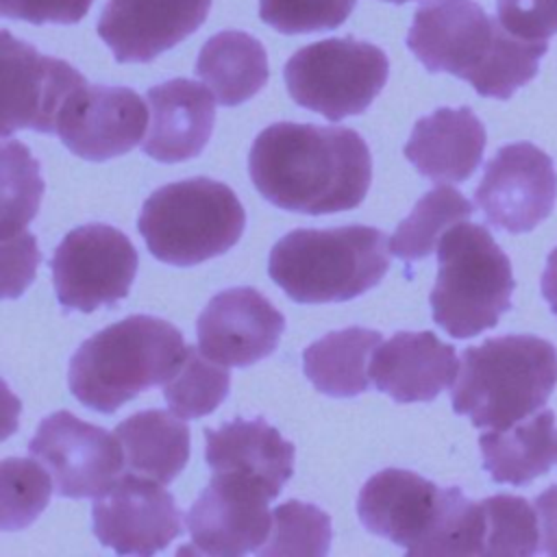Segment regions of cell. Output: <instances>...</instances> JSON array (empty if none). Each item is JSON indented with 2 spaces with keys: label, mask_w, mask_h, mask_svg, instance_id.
<instances>
[{
  "label": "cell",
  "mask_w": 557,
  "mask_h": 557,
  "mask_svg": "<svg viewBox=\"0 0 557 557\" xmlns=\"http://www.w3.org/2000/svg\"><path fill=\"white\" fill-rule=\"evenodd\" d=\"M248 172L259 194L278 209L322 215L361 205L372 159L352 128L278 122L257 135Z\"/></svg>",
  "instance_id": "1"
},
{
  "label": "cell",
  "mask_w": 557,
  "mask_h": 557,
  "mask_svg": "<svg viewBox=\"0 0 557 557\" xmlns=\"http://www.w3.org/2000/svg\"><path fill=\"white\" fill-rule=\"evenodd\" d=\"M407 46L429 72H448L498 100L527 85L548 50L546 41L509 35L474 0H426L413 15Z\"/></svg>",
  "instance_id": "2"
},
{
  "label": "cell",
  "mask_w": 557,
  "mask_h": 557,
  "mask_svg": "<svg viewBox=\"0 0 557 557\" xmlns=\"http://www.w3.org/2000/svg\"><path fill=\"white\" fill-rule=\"evenodd\" d=\"M363 527L409 555H474L476 500L459 487L387 468L366 481L357 498Z\"/></svg>",
  "instance_id": "3"
},
{
  "label": "cell",
  "mask_w": 557,
  "mask_h": 557,
  "mask_svg": "<svg viewBox=\"0 0 557 557\" xmlns=\"http://www.w3.org/2000/svg\"><path fill=\"white\" fill-rule=\"evenodd\" d=\"M181 331L152 315H128L89 339L70 359V392L85 407L113 413L137 394L163 385L185 352Z\"/></svg>",
  "instance_id": "4"
},
{
  "label": "cell",
  "mask_w": 557,
  "mask_h": 557,
  "mask_svg": "<svg viewBox=\"0 0 557 557\" xmlns=\"http://www.w3.org/2000/svg\"><path fill=\"white\" fill-rule=\"evenodd\" d=\"M557 385V348L537 335H500L461 352L453 409L479 429H509L537 411Z\"/></svg>",
  "instance_id": "5"
},
{
  "label": "cell",
  "mask_w": 557,
  "mask_h": 557,
  "mask_svg": "<svg viewBox=\"0 0 557 557\" xmlns=\"http://www.w3.org/2000/svg\"><path fill=\"white\" fill-rule=\"evenodd\" d=\"M387 252L389 237L374 226L296 228L272 246L268 274L296 302H344L381 283Z\"/></svg>",
  "instance_id": "6"
},
{
  "label": "cell",
  "mask_w": 557,
  "mask_h": 557,
  "mask_svg": "<svg viewBox=\"0 0 557 557\" xmlns=\"http://www.w3.org/2000/svg\"><path fill=\"white\" fill-rule=\"evenodd\" d=\"M516 281L509 257L481 224L459 222L437 244L433 320L453 337H474L511 309Z\"/></svg>",
  "instance_id": "7"
},
{
  "label": "cell",
  "mask_w": 557,
  "mask_h": 557,
  "mask_svg": "<svg viewBox=\"0 0 557 557\" xmlns=\"http://www.w3.org/2000/svg\"><path fill=\"white\" fill-rule=\"evenodd\" d=\"M246 226L235 191L205 176L170 183L152 191L137 228L148 250L170 265H196L233 248Z\"/></svg>",
  "instance_id": "8"
},
{
  "label": "cell",
  "mask_w": 557,
  "mask_h": 557,
  "mask_svg": "<svg viewBox=\"0 0 557 557\" xmlns=\"http://www.w3.org/2000/svg\"><path fill=\"white\" fill-rule=\"evenodd\" d=\"M385 52L355 37L309 44L285 63V85L296 104L339 122L363 113L387 83Z\"/></svg>",
  "instance_id": "9"
},
{
  "label": "cell",
  "mask_w": 557,
  "mask_h": 557,
  "mask_svg": "<svg viewBox=\"0 0 557 557\" xmlns=\"http://www.w3.org/2000/svg\"><path fill=\"white\" fill-rule=\"evenodd\" d=\"M137 250L109 224H85L70 231L50 261L57 300L63 309L91 313L128 296L137 274Z\"/></svg>",
  "instance_id": "10"
},
{
  "label": "cell",
  "mask_w": 557,
  "mask_h": 557,
  "mask_svg": "<svg viewBox=\"0 0 557 557\" xmlns=\"http://www.w3.org/2000/svg\"><path fill=\"white\" fill-rule=\"evenodd\" d=\"M278 494L261 479L244 472H213L187 511L191 553L237 557L257 550L270 535L268 503Z\"/></svg>",
  "instance_id": "11"
},
{
  "label": "cell",
  "mask_w": 557,
  "mask_h": 557,
  "mask_svg": "<svg viewBox=\"0 0 557 557\" xmlns=\"http://www.w3.org/2000/svg\"><path fill=\"white\" fill-rule=\"evenodd\" d=\"M87 81L70 63L0 33V133H57L59 115Z\"/></svg>",
  "instance_id": "12"
},
{
  "label": "cell",
  "mask_w": 557,
  "mask_h": 557,
  "mask_svg": "<svg viewBox=\"0 0 557 557\" xmlns=\"http://www.w3.org/2000/svg\"><path fill=\"white\" fill-rule=\"evenodd\" d=\"M30 457L39 459L63 498L100 496L126 466L115 433L83 422L70 411H54L41 420L28 442Z\"/></svg>",
  "instance_id": "13"
},
{
  "label": "cell",
  "mask_w": 557,
  "mask_h": 557,
  "mask_svg": "<svg viewBox=\"0 0 557 557\" xmlns=\"http://www.w3.org/2000/svg\"><path fill=\"white\" fill-rule=\"evenodd\" d=\"M163 483L128 472L91 507L94 535L120 555H154L183 533V518Z\"/></svg>",
  "instance_id": "14"
},
{
  "label": "cell",
  "mask_w": 557,
  "mask_h": 557,
  "mask_svg": "<svg viewBox=\"0 0 557 557\" xmlns=\"http://www.w3.org/2000/svg\"><path fill=\"white\" fill-rule=\"evenodd\" d=\"M557 200L553 159L529 141L503 146L485 165L474 202L485 220L507 233H527L544 222Z\"/></svg>",
  "instance_id": "15"
},
{
  "label": "cell",
  "mask_w": 557,
  "mask_h": 557,
  "mask_svg": "<svg viewBox=\"0 0 557 557\" xmlns=\"http://www.w3.org/2000/svg\"><path fill=\"white\" fill-rule=\"evenodd\" d=\"M146 126L148 109L133 89L83 85L61 111L57 133L76 157L107 161L133 150Z\"/></svg>",
  "instance_id": "16"
},
{
  "label": "cell",
  "mask_w": 557,
  "mask_h": 557,
  "mask_svg": "<svg viewBox=\"0 0 557 557\" xmlns=\"http://www.w3.org/2000/svg\"><path fill=\"white\" fill-rule=\"evenodd\" d=\"M283 329V313L255 287L215 294L196 322L198 348L228 368H246L272 355Z\"/></svg>",
  "instance_id": "17"
},
{
  "label": "cell",
  "mask_w": 557,
  "mask_h": 557,
  "mask_svg": "<svg viewBox=\"0 0 557 557\" xmlns=\"http://www.w3.org/2000/svg\"><path fill=\"white\" fill-rule=\"evenodd\" d=\"M211 0H109L98 35L117 63H148L202 26Z\"/></svg>",
  "instance_id": "18"
},
{
  "label": "cell",
  "mask_w": 557,
  "mask_h": 557,
  "mask_svg": "<svg viewBox=\"0 0 557 557\" xmlns=\"http://www.w3.org/2000/svg\"><path fill=\"white\" fill-rule=\"evenodd\" d=\"M459 359L450 344L431 331H400L381 342L370 359V379L396 403H429L453 387Z\"/></svg>",
  "instance_id": "19"
},
{
  "label": "cell",
  "mask_w": 557,
  "mask_h": 557,
  "mask_svg": "<svg viewBox=\"0 0 557 557\" xmlns=\"http://www.w3.org/2000/svg\"><path fill=\"white\" fill-rule=\"evenodd\" d=\"M146 100L152 120L141 148L148 157L178 163L205 150L215 122V100L207 87L189 78H174L150 87Z\"/></svg>",
  "instance_id": "20"
},
{
  "label": "cell",
  "mask_w": 557,
  "mask_h": 557,
  "mask_svg": "<svg viewBox=\"0 0 557 557\" xmlns=\"http://www.w3.org/2000/svg\"><path fill=\"white\" fill-rule=\"evenodd\" d=\"M485 128L472 109H437L420 117L405 146V157L435 183H463L481 163Z\"/></svg>",
  "instance_id": "21"
},
{
  "label": "cell",
  "mask_w": 557,
  "mask_h": 557,
  "mask_svg": "<svg viewBox=\"0 0 557 557\" xmlns=\"http://www.w3.org/2000/svg\"><path fill=\"white\" fill-rule=\"evenodd\" d=\"M205 459L213 472H244L281 494L294 470V444L263 418H237L220 429H205Z\"/></svg>",
  "instance_id": "22"
},
{
  "label": "cell",
  "mask_w": 557,
  "mask_h": 557,
  "mask_svg": "<svg viewBox=\"0 0 557 557\" xmlns=\"http://www.w3.org/2000/svg\"><path fill=\"white\" fill-rule=\"evenodd\" d=\"M483 466L496 483L527 485L550 470L557 457L555 413L542 409L509 429H494L479 437Z\"/></svg>",
  "instance_id": "23"
},
{
  "label": "cell",
  "mask_w": 557,
  "mask_h": 557,
  "mask_svg": "<svg viewBox=\"0 0 557 557\" xmlns=\"http://www.w3.org/2000/svg\"><path fill=\"white\" fill-rule=\"evenodd\" d=\"M113 433L124 448L126 468L159 483L178 476L189 459V429L174 411H137Z\"/></svg>",
  "instance_id": "24"
},
{
  "label": "cell",
  "mask_w": 557,
  "mask_h": 557,
  "mask_svg": "<svg viewBox=\"0 0 557 557\" xmlns=\"http://www.w3.org/2000/svg\"><path fill=\"white\" fill-rule=\"evenodd\" d=\"M196 74L224 107H237L257 96L270 76L263 46L242 30L213 35L200 50Z\"/></svg>",
  "instance_id": "25"
},
{
  "label": "cell",
  "mask_w": 557,
  "mask_h": 557,
  "mask_svg": "<svg viewBox=\"0 0 557 557\" xmlns=\"http://www.w3.org/2000/svg\"><path fill=\"white\" fill-rule=\"evenodd\" d=\"M381 335L372 329L348 326L309 344L302 368L313 387L333 398H350L370 387V359Z\"/></svg>",
  "instance_id": "26"
},
{
  "label": "cell",
  "mask_w": 557,
  "mask_h": 557,
  "mask_svg": "<svg viewBox=\"0 0 557 557\" xmlns=\"http://www.w3.org/2000/svg\"><path fill=\"white\" fill-rule=\"evenodd\" d=\"M472 211V202L461 191L450 185H437L398 224L389 237V252L405 261H420L437 248L450 226L468 220Z\"/></svg>",
  "instance_id": "27"
},
{
  "label": "cell",
  "mask_w": 557,
  "mask_h": 557,
  "mask_svg": "<svg viewBox=\"0 0 557 557\" xmlns=\"http://www.w3.org/2000/svg\"><path fill=\"white\" fill-rule=\"evenodd\" d=\"M231 389L228 366L207 357L200 348L187 346L172 376L163 383V398L181 418H202L211 413Z\"/></svg>",
  "instance_id": "28"
},
{
  "label": "cell",
  "mask_w": 557,
  "mask_h": 557,
  "mask_svg": "<svg viewBox=\"0 0 557 557\" xmlns=\"http://www.w3.org/2000/svg\"><path fill=\"white\" fill-rule=\"evenodd\" d=\"M44 194L39 165L30 152L4 137L2 141V191H0V239L20 237L37 215Z\"/></svg>",
  "instance_id": "29"
},
{
  "label": "cell",
  "mask_w": 557,
  "mask_h": 557,
  "mask_svg": "<svg viewBox=\"0 0 557 557\" xmlns=\"http://www.w3.org/2000/svg\"><path fill=\"white\" fill-rule=\"evenodd\" d=\"M333 537L331 518L315 505L287 500L272 511L268 540L255 550L259 557H322Z\"/></svg>",
  "instance_id": "30"
},
{
  "label": "cell",
  "mask_w": 557,
  "mask_h": 557,
  "mask_svg": "<svg viewBox=\"0 0 557 557\" xmlns=\"http://www.w3.org/2000/svg\"><path fill=\"white\" fill-rule=\"evenodd\" d=\"M483 555L529 557L540 550L537 511L522 496L496 494L481 500Z\"/></svg>",
  "instance_id": "31"
},
{
  "label": "cell",
  "mask_w": 557,
  "mask_h": 557,
  "mask_svg": "<svg viewBox=\"0 0 557 557\" xmlns=\"http://www.w3.org/2000/svg\"><path fill=\"white\" fill-rule=\"evenodd\" d=\"M54 481L35 457H7L0 463V529L17 531L46 509Z\"/></svg>",
  "instance_id": "32"
},
{
  "label": "cell",
  "mask_w": 557,
  "mask_h": 557,
  "mask_svg": "<svg viewBox=\"0 0 557 557\" xmlns=\"http://www.w3.org/2000/svg\"><path fill=\"white\" fill-rule=\"evenodd\" d=\"M355 4L357 0H259V15L283 35H302L342 26Z\"/></svg>",
  "instance_id": "33"
},
{
  "label": "cell",
  "mask_w": 557,
  "mask_h": 557,
  "mask_svg": "<svg viewBox=\"0 0 557 557\" xmlns=\"http://www.w3.org/2000/svg\"><path fill=\"white\" fill-rule=\"evenodd\" d=\"M503 28L533 44H544L557 35V0H496Z\"/></svg>",
  "instance_id": "34"
},
{
  "label": "cell",
  "mask_w": 557,
  "mask_h": 557,
  "mask_svg": "<svg viewBox=\"0 0 557 557\" xmlns=\"http://www.w3.org/2000/svg\"><path fill=\"white\" fill-rule=\"evenodd\" d=\"M41 255L30 233L2 242V296L15 298L30 283Z\"/></svg>",
  "instance_id": "35"
},
{
  "label": "cell",
  "mask_w": 557,
  "mask_h": 557,
  "mask_svg": "<svg viewBox=\"0 0 557 557\" xmlns=\"http://www.w3.org/2000/svg\"><path fill=\"white\" fill-rule=\"evenodd\" d=\"M91 0H0V13L33 24H76L89 11Z\"/></svg>",
  "instance_id": "36"
},
{
  "label": "cell",
  "mask_w": 557,
  "mask_h": 557,
  "mask_svg": "<svg viewBox=\"0 0 557 557\" xmlns=\"http://www.w3.org/2000/svg\"><path fill=\"white\" fill-rule=\"evenodd\" d=\"M533 505L540 522V550L557 557V485L540 492Z\"/></svg>",
  "instance_id": "37"
},
{
  "label": "cell",
  "mask_w": 557,
  "mask_h": 557,
  "mask_svg": "<svg viewBox=\"0 0 557 557\" xmlns=\"http://www.w3.org/2000/svg\"><path fill=\"white\" fill-rule=\"evenodd\" d=\"M542 294L557 315V246L550 250L546 259V268L542 272Z\"/></svg>",
  "instance_id": "38"
},
{
  "label": "cell",
  "mask_w": 557,
  "mask_h": 557,
  "mask_svg": "<svg viewBox=\"0 0 557 557\" xmlns=\"http://www.w3.org/2000/svg\"><path fill=\"white\" fill-rule=\"evenodd\" d=\"M385 2H394V4H403V2H409V0H385Z\"/></svg>",
  "instance_id": "39"
}]
</instances>
